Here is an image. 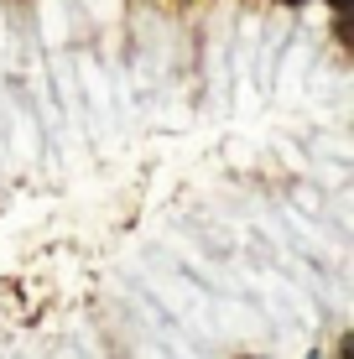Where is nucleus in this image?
Listing matches in <instances>:
<instances>
[{
    "mask_svg": "<svg viewBox=\"0 0 354 359\" xmlns=\"http://www.w3.org/2000/svg\"><path fill=\"white\" fill-rule=\"evenodd\" d=\"M328 6H334V11H349V0H328Z\"/></svg>",
    "mask_w": 354,
    "mask_h": 359,
    "instance_id": "nucleus-1",
    "label": "nucleus"
},
{
    "mask_svg": "<svg viewBox=\"0 0 354 359\" xmlns=\"http://www.w3.org/2000/svg\"><path fill=\"white\" fill-rule=\"evenodd\" d=\"M292 6H297V0H292Z\"/></svg>",
    "mask_w": 354,
    "mask_h": 359,
    "instance_id": "nucleus-2",
    "label": "nucleus"
}]
</instances>
